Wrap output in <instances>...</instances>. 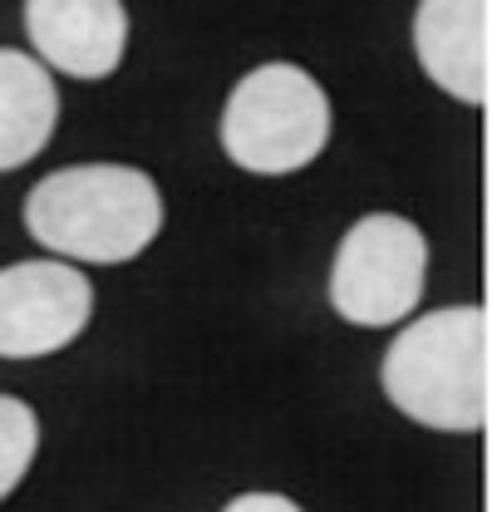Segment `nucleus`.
<instances>
[{
	"label": "nucleus",
	"instance_id": "nucleus-10",
	"mask_svg": "<svg viewBox=\"0 0 492 512\" xmlns=\"http://www.w3.org/2000/svg\"><path fill=\"white\" fill-rule=\"evenodd\" d=\"M222 512H306V508H296V503L281 498V493H242V498H232Z\"/></svg>",
	"mask_w": 492,
	"mask_h": 512
},
{
	"label": "nucleus",
	"instance_id": "nucleus-9",
	"mask_svg": "<svg viewBox=\"0 0 492 512\" xmlns=\"http://www.w3.org/2000/svg\"><path fill=\"white\" fill-rule=\"evenodd\" d=\"M40 453V419L25 399L0 394V503L20 488V478L30 473Z\"/></svg>",
	"mask_w": 492,
	"mask_h": 512
},
{
	"label": "nucleus",
	"instance_id": "nucleus-2",
	"mask_svg": "<svg viewBox=\"0 0 492 512\" xmlns=\"http://www.w3.org/2000/svg\"><path fill=\"white\" fill-rule=\"evenodd\" d=\"M379 384L424 429H488V306H443L409 320L384 350Z\"/></svg>",
	"mask_w": 492,
	"mask_h": 512
},
{
	"label": "nucleus",
	"instance_id": "nucleus-3",
	"mask_svg": "<svg viewBox=\"0 0 492 512\" xmlns=\"http://www.w3.org/2000/svg\"><path fill=\"white\" fill-rule=\"evenodd\" d=\"M330 143V99L320 79L291 60L256 64L237 79L222 109V148L256 178H286L310 168Z\"/></svg>",
	"mask_w": 492,
	"mask_h": 512
},
{
	"label": "nucleus",
	"instance_id": "nucleus-4",
	"mask_svg": "<svg viewBox=\"0 0 492 512\" xmlns=\"http://www.w3.org/2000/svg\"><path fill=\"white\" fill-rule=\"evenodd\" d=\"M429 286V237L399 212H365L335 247L330 306L365 330L399 325L419 311Z\"/></svg>",
	"mask_w": 492,
	"mask_h": 512
},
{
	"label": "nucleus",
	"instance_id": "nucleus-5",
	"mask_svg": "<svg viewBox=\"0 0 492 512\" xmlns=\"http://www.w3.org/2000/svg\"><path fill=\"white\" fill-rule=\"evenodd\" d=\"M94 316L89 276L60 261H15L0 271V360H40L74 345Z\"/></svg>",
	"mask_w": 492,
	"mask_h": 512
},
{
	"label": "nucleus",
	"instance_id": "nucleus-1",
	"mask_svg": "<svg viewBox=\"0 0 492 512\" xmlns=\"http://www.w3.org/2000/svg\"><path fill=\"white\" fill-rule=\"evenodd\" d=\"M25 232L60 261L123 266L163 232V192L128 163H74L30 188Z\"/></svg>",
	"mask_w": 492,
	"mask_h": 512
},
{
	"label": "nucleus",
	"instance_id": "nucleus-8",
	"mask_svg": "<svg viewBox=\"0 0 492 512\" xmlns=\"http://www.w3.org/2000/svg\"><path fill=\"white\" fill-rule=\"evenodd\" d=\"M60 124V89L50 69L20 50H0V173L40 158Z\"/></svg>",
	"mask_w": 492,
	"mask_h": 512
},
{
	"label": "nucleus",
	"instance_id": "nucleus-7",
	"mask_svg": "<svg viewBox=\"0 0 492 512\" xmlns=\"http://www.w3.org/2000/svg\"><path fill=\"white\" fill-rule=\"evenodd\" d=\"M414 55L448 99L483 109L492 89L488 0H419V10H414Z\"/></svg>",
	"mask_w": 492,
	"mask_h": 512
},
{
	"label": "nucleus",
	"instance_id": "nucleus-6",
	"mask_svg": "<svg viewBox=\"0 0 492 512\" xmlns=\"http://www.w3.org/2000/svg\"><path fill=\"white\" fill-rule=\"evenodd\" d=\"M25 35L45 69L104 79L123 60L128 10L123 0H25Z\"/></svg>",
	"mask_w": 492,
	"mask_h": 512
}]
</instances>
